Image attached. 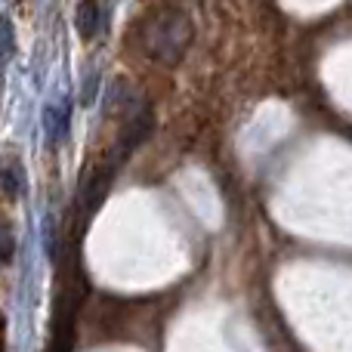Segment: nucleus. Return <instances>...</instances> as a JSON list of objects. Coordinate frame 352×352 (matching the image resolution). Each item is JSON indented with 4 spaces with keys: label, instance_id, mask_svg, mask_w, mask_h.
<instances>
[{
    "label": "nucleus",
    "instance_id": "obj_7",
    "mask_svg": "<svg viewBox=\"0 0 352 352\" xmlns=\"http://www.w3.org/2000/svg\"><path fill=\"white\" fill-rule=\"evenodd\" d=\"M3 343H6V337H3V316H0V352H3Z\"/></svg>",
    "mask_w": 352,
    "mask_h": 352
},
{
    "label": "nucleus",
    "instance_id": "obj_5",
    "mask_svg": "<svg viewBox=\"0 0 352 352\" xmlns=\"http://www.w3.org/2000/svg\"><path fill=\"white\" fill-rule=\"evenodd\" d=\"M12 260V229L6 223H0V263Z\"/></svg>",
    "mask_w": 352,
    "mask_h": 352
},
{
    "label": "nucleus",
    "instance_id": "obj_4",
    "mask_svg": "<svg viewBox=\"0 0 352 352\" xmlns=\"http://www.w3.org/2000/svg\"><path fill=\"white\" fill-rule=\"evenodd\" d=\"M99 19H102V10H99V0H80L78 12H74V28L84 41H93L99 34Z\"/></svg>",
    "mask_w": 352,
    "mask_h": 352
},
{
    "label": "nucleus",
    "instance_id": "obj_2",
    "mask_svg": "<svg viewBox=\"0 0 352 352\" xmlns=\"http://www.w3.org/2000/svg\"><path fill=\"white\" fill-rule=\"evenodd\" d=\"M43 133H47L50 146L59 148L65 146L68 133H72V99L62 96L43 109Z\"/></svg>",
    "mask_w": 352,
    "mask_h": 352
},
{
    "label": "nucleus",
    "instance_id": "obj_6",
    "mask_svg": "<svg viewBox=\"0 0 352 352\" xmlns=\"http://www.w3.org/2000/svg\"><path fill=\"white\" fill-rule=\"evenodd\" d=\"M0 53L3 56L12 53V25L6 16H0Z\"/></svg>",
    "mask_w": 352,
    "mask_h": 352
},
{
    "label": "nucleus",
    "instance_id": "obj_1",
    "mask_svg": "<svg viewBox=\"0 0 352 352\" xmlns=\"http://www.w3.org/2000/svg\"><path fill=\"white\" fill-rule=\"evenodd\" d=\"M142 50L152 62L173 68L186 59L188 47L195 41V25L176 6H158L142 19Z\"/></svg>",
    "mask_w": 352,
    "mask_h": 352
},
{
    "label": "nucleus",
    "instance_id": "obj_3",
    "mask_svg": "<svg viewBox=\"0 0 352 352\" xmlns=\"http://www.w3.org/2000/svg\"><path fill=\"white\" fill-rule=\"evenodd\" d=\"M0 188L6 192V198H22L25 195L22 161L12 158V155H3V158H0Z\"/></svg>",
    "mask_w": 352,
    "mask_h": 352
}]
</instances>
